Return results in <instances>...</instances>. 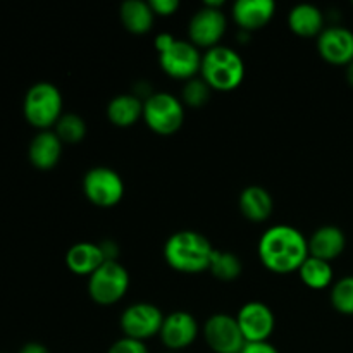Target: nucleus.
<instances>
[{
  "label": "nucleus",
  "mask_w": 353,
  "mask_h": 353,
  "mask_svg": "<svg viewBox=\"0 0 353 353\" xmlns=\"http://www.w3.org/2000/svg\"><path fill=\"white\" fill-rule=\"evenodd\" d=\"M259 257L264 268L274 274L299 272L309 259V240L296 228L276 224L265 230L259 240Z\"/></svg>",
  "instance_id": "obj_1"
},
{
  "label": "nucleus",
  "mask_w": 353,
  "mask_h": 353,
  "mask_svg": "<svg viewBox=\"0 0 353 353\" xmlns=\"http://www.w3.org/2000/svg\"><path fill=\"white\" fill-rule=\"evenodd\" d=\"M214 250L209 240L199 231L183 230L171 234L164 245V259L169 268L183 274L209 271Z\"/></svg>",
  "instance_id": "obj_2"
},
{
  "label": "nucleus",
  "mask_w": 353,
  "mask_h": 353,
  "mask_svg": "<svg viewBox=\"0 0 353 353\" xmlns=\"http://www.w3.org/2000/svg\"><path fill=\"white\" fill-rule=\"evenodd\" d=\"M200 76L212 90L231 92L243 83L245 62L236 50L217 45L202 55Z\"/></svg>",
  "instance_id": "obj_3"
},
{
  "label": "nucleus",
  "mask_w": 353,
  "mask_h": 353,
  "mask_svg": "<svg viewBox=\"0 0 353 353\" xmlns=\"http://www.w3.org/2000/svg\"><path fill=\"white\" fill-rule=\"evenodd\" d=\"M24 117L33 128L47 131L62 117V95L54 83H34L24 97Z\"/></svg>",
  "instance_id": "obj_4"
},
{
  "label": "nucleus",
  "mask_w": 353,
  "mask_h": 353,
  "mask_svg": "<svg viewBox=\"0 0 353 353\" xmlns=\"http://www.w3.org/2000/svg\"><path fill=\"white\" fill-rule=\"evenodd\" d=\"M130 288V274L119 261H105L88 278V295L97 305L109 307L121 302Z\"/></svg>",
  "instance_id": "obj_5"
},
{
  "label": "nucleus",
  "mask_w": 353,
  "mask_h": 353,
  "mask_svg": "<svg viewBox=\"0 0 353 353\" xmlns=\"http://www.w3.org/2000/svg\"><path fill=\"white\" fill-rule=\"evenodd\" d=\"M143 121L154 133L169 137L183 126L185 107L172 93L155 92L143 102Z\"/></svg>",
  "instance_id": "obj_6"
},
{
  "label": "nucleus",
  "mask_w": 353,
  "mask_h": 353,
  "mask_svg": "<svg viewBox=\"0 0 353 353\" xmlns=\"http://www.w3.org/2000/svg\"><path fill=\"white\" fill-rule=\"evenodd\" d=\"M83 193L90 203L100 209L117 205L124 196V181L121 174L105 165L92 168L83 178Z\"/></svg>",
  "instance_id": "obj_7"
},
{
  "label": "nucleus",
  "mask_w": 353,
  "mask_h": 353,
  "mask_svg": "<svg viewBox=\"0 0 353 353\" xmlns=\"http://www.w3.org/2000/svg\"><path fill=\"white\" fill-rule=\"evenodd\" d=\"M164 317L162 310L154 303L138 302L123 310L119 326L124 336L145 341L148 338L159 336Z\"/></svg>",
  "instance_id": "obj_8"
},
{
  "label": "nucleus",
  "mask_w": 353,
  "mask_h": 353,
  "mask_svg": "<svg viewBox=\"0 0 353 353\" xmlns=\"http://www.w3.org/2000/svg\"><path fill=\"white\" fill-rule=\"evenodd\" d=\"M203 340L214 353H240L247 345L236 317L230 314H214L203 324Z\"/></svg>",
  "instance_id": "obj_9"
},
{
  "label": "nucleus",
  "mask_w": 353,
  "mask_h": 353,
  "mask_svg": "<svg viewBox=\"0 0 353 353\" xmlns=\"http://www.w3.org/2000/svg\"><path fill=\"white\" fill-rule=\"evenodd\" d=\"M159 64H161L162 71L171 78L188 81L200 72L202 54H200L199 47H195L190 40L176 38L174 43L168 50L159 54Z\"/></svg>",
  "instance_id": "obj_10"
},
{
  "label": "nucleus",
  "mask_w": 353,
  "mask_h": 353,
  "mask_svg": "<svg viewBox=\"0 0 353 353\" xmlns=\"http://www.w3.org/2000/svg\"><path fill=\"white\" fill-rule=\"evenodd\" d=\"M228 21L221 9L202 6V9L196 10L188 24V37L195 47L210 48L217 47L226 33Z\"/></svg>",
  "instance_id": "obj_11"
},
{
  "label": "nucleus",
  "mask_w": 353,
  "mask_h": 353,
  "mask_svg": "<svg viewBox=\"0 0 353 353\" xmlns=\"http://www.w3.org/2000/svg\"><path fill=\"white\" fill-rule=\"evenodd\" d=\"M236 323L247 343L269 341L276 330V316L264 302H248L238 310Z\"/></svg>",
  "instance_id": "obj_12"
},
{
  "label": "nucleus",
  "mask_w": 353,
  "mask_h": 353,
  "mask_svg": "<svg viewBox=\"0 0 353 353\" xmlns=\"http://www.w3.org/2000/svg\"><path fill=\"white\" fill-rule=\"evenodd\" d=\"M199 333L200 326L193 314L186 310H174L164 317L159 338L169 352L179 353L195 343Z\"/></svg>",
  "instance_id": "obj_13"
},
{
  "label": "nucleus",
  "mask_w": 353,
  "mask_h": 353,
  "mask_svg": "<svg viewBox=\"0 0 353 353\" xmlns=\"http://www.w3.org/2000/svg\"><path fill=\"white\" fill-rule=\"evenodd\" d=\"M317 50L326 62L333 65H345L353 61V31L340 24L324 28L317 37Z\"/></svg>",
  "instance_id": "obj_14"
},
{
  "label": "nucleus",
  "mask_w": 353,
  "mask_h": 353,
  "mask_svg": "<svg viewBox=\"0 0 353 353\" xmlns=\"http://www.w3.org/2000/svg\"><path fill=\"white\" fill-rule=\"evenodd\" d=\"M276 12L272 0H238L233 6V19L245 33L264 28Z\"/></svg>",
  "instance_id": "obj_15"
},
{
  "label": "nucleus",
  "mask_w": 353,
  "mask_h": 353,
  "mask_svg": "<svg viewBox=\"0 0 353 353\" xmlns=\"http://www.w3.org/2000/svg\"><path fill=\"white\" fill-rule=\"evenodd\" d=\"M345 247H347V236L343 230L331 224L317 228L309 238V255L321 261H334L343 254Z\"/></svg>",
  "instance_id": "obj_16"
},
{
  "label": "nucleus",
  "mask_w": 353,
  "mask_h": 353,
  "mask_svg": "<svg viewBox=\"0 0 353 353\" xmlns=\"http://www.w3.org/2000/svg\"><path fill=\"white\" fill-rule=\"evenodd\" d=\"M62 141L55 134V131L47 130L40 131L37 137L31 140L28 148V157L30 162L40 171H50L59 164L62 155Z\"/></svg>",
  "instance_id": "obj_17"
},
{
  "label": "nucleus",
  "mask_w": 353,
  "mask_h": 353,
  "mask_svg": "<svg viewBox=\"0 0 353 353\" xmlns=\"http://www.w3.org/2000/svg\"><path fill=\"white\" fill-rule=\"evenodd\" d=\"M105 262L99 243L92 241H79L74 243L65 254V265L72 274L92 276L100 265Z\"/></svg>",
  "instance_id": "obj_18"
},
{
  "label": "nucleus",
  "mask_w": 353,
  "mask_h": 353,
  "mask_svg": "<svg viewBox=\"0 0 353 353\" xmlns=\"http://www.w3.org/2000/svg\"><path fill=\"white\" fill-rule=\"evenodd\" d=\"M288 26L302 38L319 37L324 31V14L312 3H296L288 14Z\"/></svg>",
  "instance_id": "obj_19"
},
{
  "label": "nucleus",
  "mask_w": 353,
  "mask_h": 353,
  "mask_svg": "<svg viewBox=\"0 0 353 353\" xmlns=\"http://www.w3.org/2000/svg\"><path fill=\"white\" fill-rule=\"evenodd\" d=\"M240 210L243 217H247L252 223H264L271 217L274 210V200L271 193L262 186H247L240 193Z\"/></svg>",
  "instance_id": "obj_20"
},
{
  "label": "nucleus",
  "mask_w": 353,
  "mask_h": 353,
  "mask_svg": "<svg viewBox=\"0 0 353 353\" xmlns=\"http://www.w3.org/2000/svg\"><path fill=\"white\" fill-rule=\"evenodd\" d=\"M107 117L117 128H131L143 119V100L134 93L116 95L107 105Z\"/></svg>",
  "instance_id": "obj_21"
},
{
  "label": "nucleus",
  "mask_w": 353,
  "mask_h": 353,
  "mask_svg": "<svg viewBox=\"0 0 353 353\" xmlns=\"http://www.w3.org/2000/svg\"><path fill=\"white\" fill-rule=\"evenodd\" d=\"M121 23L130 33L145 34L154 26L155 14L150 9V3L143 0H126L121 3L119 9Z\"/></svg>",
  "instance_id": "obj_22"
},
{
  "label": "nucleus",
  "mask_w": 353,
  "mask_h": 353,
  "mask_svg": "<svg viewBox=\"0 0 353 353\" xmlns=\"http://www.w3.org/2000/svg\"><path fill=\"white\" fill-rule=\"evenodd\" d=\"M300 279L303 285L310 290H324L333 283V268L331 262L321 261V259L310 257L303 262L299 271Z\"/></svg>",
  "instance_id": "obj_23"
},
{
  "label": "nucleus",
  "mask_w": 353,
  "mask_h": 353,
  "mask_svg": "<svg viewBox=\"0 0 353 353\" xmlns=\"http://www.w3.org/2000/svg\"><path fill=\"white\" fill-rule=\"evenodd\" d=\"M243 265H241L240 257L233 252L226 250H214L210 257L209 272L219 281H234L241 276Z\"/></svg>",
  "instance_id": "obj_24"
},
{
  "label": "nucleus",
  "mask_w": 353,
  "mask_h": 353,
  "mask_svg": "<svg viewBox=\"0 0 353 353\" xmlns=\"http://www.w3.org/2000/svg\"><path fill=\"white\" fill-rule=\"evenodd\" d=\"M54 128L55 134H57L62 143L76 145L85 140L86 137V123L78 114H62V117L57 121Z\"/></svg>",
  "instance_id": "obj_25"
},
{
  "label": "nucleus",
  "mask_w": 353,
  "mask_h": 353,
  "mask_svg": "<svg viewBox=\"0 0 353 353\" xmlns=\"http://www.w3.org/2000/svg\"><path fill=\"white\" fill-rule=\"evenodd\" d=\"M331 305L343 316H353V276H345L331 286Z\"/></svg>",
  "instance_id": "obj_26"
},
{
  "label": "nucleus",
  "mask_w": 353,
  "mask_h": 353,
  "mask_svg": "<svg viewBox=\"0 0 353 353\" xmlns=\"http://www.w3.org/2000/svg\"><path fill=\"white\" fill-rule=\"evenodd\" d=\"M210 92H212V88L202 78H192L185 81V86L181 90V99L188 107L199 109L209 102Z\"/></svg>",
  "instance_id": "obj_27"
},
{
  "label": "nucleus",
  "mask_w": 353,
  "mask_h": 353,
  "mask_svg": "<svg viewBox=\"0 0 353 353\" xmlns=\"http://www.w3.org/2000/svg\"><path fill=\"white\" fill-rule=\"evenodd\" d=\"M107 353H148L145 341L133 340V338L123 336L110 345Z\"/></svg>",
  "instance_id": "obj_28"
},
{
  "label": "nucleus",
  "mask_w": 353,
  "mask_h": 353,
  "mask_svg": "<svg viewBox=\"0 0 353 353\" xmlns=\"http://www.w3.org/2000/svg\"><path fill=\"white\" fill-rule=\"evenodd\" d=\"M148 3L155 16H172L179 9L178 0H150Z\"/></svg>",
  "instance_id": "obj_29"
},
{
  "label": "nucleus",
  "mask_w": 353,
  "mask_h": 353,
  "mask_svg": "<svg viewBox=\"0 0 353 353\" xmlns=\"http://www.w3.org/2000/svg\"><path fill=\"white\" fill-rule=\"evenodd\" d=\"M240 353H279V350L269 341H262V343H247Z\"/></svg>",
  "instance_id": "obj_30"
},
{
  "label": "nucleus",
  "mask_w": 353,
  "mask_h": 353,
  "mask_svg": "<svg viewBox=\"0 0 353 353\" xmlns=\"http://www.w3.org/2000/svg\"><path fill=\"white\" fill-rule=\"evenodd\" d=\"M99 245L105 261H117V257H119V247L116 245V241L105 240Z\"/></svg>",
  "instance_id": "obj_31"
},
{
  "label": "nucleus",
  "mask_w": 353,
  "mask_h": 353,
  "mask_svg": "<svg viewBox=\"0 0 353 353\" xmlns=\"http://www.w3.org/2000/svg\"><path fill=\"white\" fill-rule=\"evenodd\" d=\"M174 40L176 38L169 33L157 34V38H155V48H157L159 54H162L164 50H168V48L174 43Z\"/></svg>",
  "instance_id": "obj_32"
},
{
  "label": "nucleus",
  "mask_w": 353,
  "mask_h": 353,
  "mask_svg": "<svg viewBox=\"0 0 353 353\" xmlns=\"http://www.w3.org/2000/svg\"><path fill=\"white\" fill-rule=\"evenodd\" d=\"M19 353H50V352H48V348L45 347V345L33 341V343L24 345V347L19 350Z\"/></svg>",
  "instance_id": "obj_33"
},
{
  "label": "nucleus",
  "mask_w": 353,
  "mask_h": 353,
  "mask_svg": "<svg viewBox=\"0 0 353 353\" xmlns=\"http://www.w3.org/2000/svg\"><path fill=\"white\" fill-rule=\"evenodd\" d=\"M347 81H348V85L353 88V61L347 65Z\"/></svg>",
  "instance_id": "obj_34"
},
{
  "label": "nucleus",
  "mask_w": 353,
  "mask_h": 353,
  "mask_svg": "<svg viewBox=\"0 0 353 353\" xmlns=\"http://www.w3.org/2000/svg\"><path fill=\"white\" fill-rule=\"evenodd\" d=\"M165 353H176V352H165Z\"/></svg>",
  "instance_id": "obj_35"
}]
</instances>
